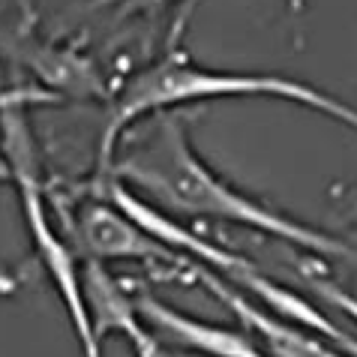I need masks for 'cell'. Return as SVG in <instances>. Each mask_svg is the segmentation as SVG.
I'll list each match as a JSON object with an SVG mask.
<instances>
[{
    "label": "cell",
    "instance_id": "cell-1",
    "mask_svg": "<svg viewBox=\"0 0 357 357\" xmlns=\"http://www.w3.org/2000/svg\"><path fill=\"white\" fill-rule=\"evenodd\" d=\"M93 177H112L168 216L246 225L252 231L291 243L301 252L319 255L327 261L357 264L354 243L276 211L237 190L220 172H213L192 147L190 126L181 114L168 112L156 117V123L151 126V132L142 135V142H123L108 172Z\"/></svg>",
    "mask_w": 357,
    "mask_h": 357
},
{
    "label": "cell",
    "instance_id": "cell-2",
    "mask_svg": "<svg viewBox=\"0 0 357 357\" xmlns=\"http://www.w3.org/2000/svg\"><path fill=\"white\" fill-rule=\"evenodd\" d=\"M183 27L186 13L177 18L165 52L126 78L121 91L112 96V108H108L96 151V174L108 172L117 147L123 144L135 123L153 114H168L181 105L207 102V99H282V102H294L324 117H333L336 123L357 132V108L315 84L273 73H225V69L195 63L192 54L183 48Z\"/></svg>",
    "mask_w": 357,
    "mask_h": 357
},
{
    "label": "cell",
    "instance_id": "cell-3",
    "mask_svg": "<svg viewBox=\"0 0 357 357\" xmlns=\"http://www.w3.org/2000/svg\"><path fill=\"white\" fill-rule=\"evenodd\" d=\"M0 147L13 162V174H15L13 183L18 190V204H22L24 222L31 228L33 250L39 261H43L57 297H61L66 319L75 331V340L82 345V357H102V342L96 340L93 315L87 310V297H84L82 267H78L82 259L75 255L73 243H66L57 234L52 220H48V207H45L48 195L43 190V177H39V156L24 108L0 112Z\"/></svg>",
    "mask_w": 357,
    "mask_h": 357
},
{
    "label": "cell",
    "instance_id": "cell-4",
    "mask_svg": "<svg viewBox=\"0 0 357 357\" xmlns=\"http://www.w3.org/2000/svg\"><path fill=\"white\" fill-rule=\"evenodd\" d=\"M0 63L31 73L39 87L61 99H105L112 102L102 69L82 45L45 39L36 27V15L22 3L15 18H0Z\"/></svg>",
    "mask_w": 357,
    "mask_h": 357
},
{
    "label": "cell",
    "instance_id": "cell-5",
    "mask_svg": "<svg viewBox=\"0 0 357 357\" xmlns=\"http://www.w3.org/2000/svg\"><path fill=\"white\" fill-rule=\"evenodd\" d=\"M69 237L82 261H138L160 264L174 273H192V261L186 255L168 250L102 195H84L75 204L73 220H69Z\"/></svg>",
    "mask_w": 357,
    "mask_h": 357
},
{
    "label": "cell",
    "instance_id": "cell-6",
    "mask_svg": "<svg viewBox=\"0 0 357 357\" xmlns=\"http://www.w3.org/2000/svg\"><path fill=\"white\" fill-rule=\"evenodd\" d=\"M192 276L216 297V301L225 303L228 310L237 315V321L255 336V342H259L271 357H351L342 349L331 345L327 340H321V336H315L310 331H303V327L280 319V315L267 312L261 303H255L252 297L237 291L231 282H225L222 276L207 271L204 264L192 261Z\"/></svg>",
    "mask_w": 357,
    "mask_h": 357
},
{
    "label": "cell",
    "instance_id": "cell-7",
    "mask_svg": "<svg viewBox=\"0 0 357 357\" xmlns=\"http://www.w3.org/2000/svg\"><path fill=\"white\" fill-rule=\"evenodd\" d=\"M135 310L142 315L147 327H153L156 333H162L168 342H174L183 351H195L204 357H271L250 333L237 331V327H222L213 321L192 319L174 306H168L151 291L132 294Z\"/></svg>",
    "mask_w": 357,
    "mask_h": 357
},
{
    "label": "cell",
    "instance_id": "cell-8",
    "mask_svg": "<svg viewBox=\"0 0 357 357\" xmlns=\"http://www.w3.org/2000/svg\"><path fill=\"white\" fill-rule=\"evenodd\" d=\"M174 0H84L82 9L93 13H112L114 18H132V15H153L160 9L172 6Z\"/></svg>",
    "mask_w": 357,
    "mask_h": 357
},
{
    "label": "cell",
    "instance_id": "cell-9",
    "mask_svg": "<svg viewBox=\"0 0 357 357\" xmlns=\"http://www.w3.org/2000/svg\"><path fill=\"white\" fill-rule=\"evenodd\" d=\"M303 280L312 285V291L319 294V297H324L327 303H333V310H342L349 319L357 321V297L354 294H349L345 289H340L336 282L327 280V276H319V273H312V271H303Z\"/></svg>",
    "mask_w": 357,
    "mask_h": 357
},
{
    "label": "cell",
    "instance_id": "cell-10",
    "mask_svg": "<svg viewBox=\"0 0 357 357\" xmlns=\"http://www.w3.org/2000/svg\"><path fill=\"white\" fill-rule=\"evenodd\" d=\"M132 351H135V357H168L165 349H162V342L156 340L151 331H147L138 342H132Z\"/></svg>",
    "mask_w": 357,
    "mask_h": 357
},
{
    "label": "cell",
    "instance_id": "cell-11",
    "mask_svg": "<svg viewBox=\"0 0 357 357\" xmlns=\"http://www.w3.org/2000/svg\"><path fill=\"white\" fill-rule=\"evenodd\" d=\"M15 174H13V162H9V156L3 153V147H0V183H13Z\"/></svg>",
    "mask_w": 357,
    "mask_h": 357
},
{
    "label": "cell",
    "instance_id": "cell-12",
    "mask_svg": "<svg viewBox=\"0 0 357 357\" xmlns=\"http://www.w3.org/2000/svg\"><path fill=\"white\" fill-rule=\"evenodd\" d=\"M345 213H349V220H357V192L349 198V204H345Z\"/></svg>",
    "mask_w": 357,
    "mask_h": 357
},
{
    "label": "cell",
    "instance_id": "cell-13",
    "mask_svg": "<svg viewBox=\"0 0 357 357\" xmlns=\"http://www.w3.org/2000/svg\"><path fill=\"white\" fill-rule=\"evenodd\" d=\"M289 6H291V13H303L306 0H289Z\"/></svg>",
    "mask_w": 357,
    "mask_h": 357
}]
</instances>
